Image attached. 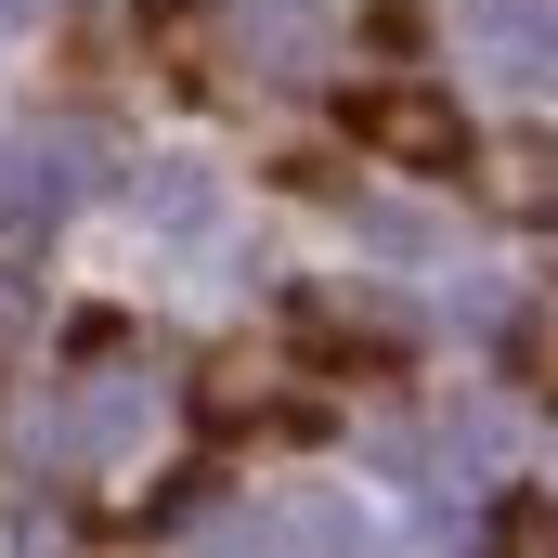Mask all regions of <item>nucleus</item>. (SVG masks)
Instances as JSON below:
<instances>
[{"mask_svg": "<svg viewBox=\"0 0 558 558\" xmlns=\"http://www.w3.org/2000/svg\"><path fill=\"white\" fill-rule=\"evenodd\" d=\"M143 416H156V364L105 351V364L78 377V403L52 416V454H118V441H143Z\"/></svg>", "mask_w": 558, "mask_h": 558, "instance_id": "obj_1", "label": "nucleus"}, {"mask_svg": "<svg viewBox=\"0 0 558 558\" xmlns=\"http://www.w3.org/2000/svg\"><path fill=\"white\" fill-rule=\"evenodd\" d=\"M351 131L377 143V156H403V169H454V156H468V131H454V105H441V92H364V105H351Z\"/></svg>", "mask_w": 558, "mask_h": 558, "instance_id": "obj_2", "label": "nucleus"}, {"mask_svg": "<svg viewBox=\"0 0 558 558\" xmlns=\"http://www.w3.org/2000/svg\"><path fill=\"white\" fill-rule=\"evenodd\" d=\"M481 208H507V221L546 234V221H558V143H546V131L494 143V156H481Z\"/></svg>", "mask_w": 558, "mask_h": 558, "instance_id": "obj_3", "label": "nucleus"}, {"mask_svg": "<svg viewBox=\"0 0 558 558\" xmlns=\"http://www.w3.org/2000/svg\"><path fill=\"white\" fill-rule=\"evenodd\" d=\"M481 39H494V65H507L520 92L558 78V0H481Z\"/></svg>", "mask_w": 558, "mask_h": 558, "instance_id": "obj_4", "label": "nucleus"}, {"mask_svg": "<svg viewBox=\"0 0 558 558\" xmlns=\"http://www.w3.org/2000/svg\"><path fill=\"white\" fill-rule=\"evenodd\" d=\"M195 403H208V428H299V403L274 390V364H247V351H221L195 377Z\"/></svg>", "mask_w": 558, "mask_h": 558, "instance_id": "obj_5", "label": "nucleus"}, {"mask_svg": "<svg viewBox=\"0 0 558 558\" xmlns=\"http://www.w3.org/2000/svg\"><path fill=\"white\" fill-rule=\"evenodd\" d=\"M78 195V143H0V221H39Z\"/></svg>", "mask_w": 558, "mask_h": 558, "instance_id": "obj_6", "label": "nucleus"}, {"mask_svg": "<svg viewBox=\"0 0 558 558\" xmlns=\"http://www.w3.org/2000/svg\"><path fill=\"white\" fill-rule=\"evenodd\" d=\"M286 558H377V520L338 507V494H299L286 507Z\"/></svg>", "mask_w": 558, "mask_h": 558, "instance_id": "obj_7", "label": "nucleus"}, {"mask_svg": "<svg viewBox=\"0 0 558 558\" xmlns=\"http://www.w3.org/2000/svg\"><path fill=\"white\" fill-rule=\"evenodd\" d=\"M494 558H558V507H507L494 520Z\"/></svg>", "mask_w": 558, "mask_h": 558, "instance_id": "obj_8", "label": "nucleus"}, {"mask_svg": "<svg viewBox=\"0 0 558 558\" xmlns=\"http://www.w3.org/2000/svg\"><path fill=\"white\" fill-rule=\"evenodd\" d=\"M156 221H208V182L195 169H156Z\"/></svg>", "mask_w": 558, "mask_h": 558, "instance_id": "obj_9", "label": "nucleus"}]
</instances>
